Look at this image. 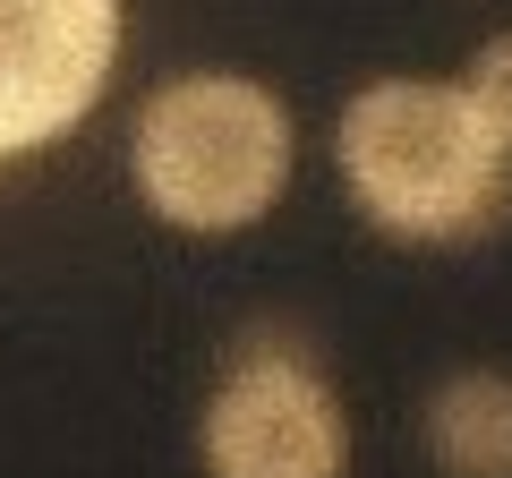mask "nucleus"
Instances as JSON below:
<instances>
[{"instance_id": "2", "label": "nucleus", "mask_w": 512, "mask_h": 478, "mask_svg": "<svg viewBox=\"0 0 512 478\" xmlns=\"http://www.w3.org/2000/svg\"><path fill=\"white\" fill-rule=\"evenodd\" d=\"M291 103L239 69H180L137 103L128 180L154 222L188 239H231L265 222L291 188Z\"/></svg>"}, {"instance_id": "1", "label": "nucleus", "mask_w": 512, "mask_h": 478, "mask_svg": "<svg viewBox=\"0 0 512 478\" xmlns=\"http://www.w3.org/2000/svg\"><path fill=\"white\" fill-rule=\"evenodd\" d=\"M342 188L384 239L470 248L512 222V154L444 77H376L333 120Z\"/></svg>"}, {"instance_id": "6", "label": "nucleus", "mask_w": 512, "mask_h": 478, "mask_svg": "<svg viewBox=\"0 0 512 478\" xmlns=\"http://www.w3.org/2000/svg\"><path fill=\"white\" fill-rule=\"evenodd\" d=\"M461 94H470V111L495 129V146L512 154V35H487L470 52V69H461Z\"/></svg>"}, {"instance_id": "4", "label": "nucleus", "mask_w": 512, "mask_h": 478, "mask_svg": "<svg viewBox=\"0 0 512 478\" xmlns=\"http://www.w3.org/2000/svg\"><path fill=\"white\" fill-rule=\"evenodd\" d=\"M120 69V0H0V163L52 146Z\"/></svg>"}, {"instance_id": "5", "label": "nucleus", "mask_w": 512, "mask_h": 478, "mask_svg": "<svg viewBox=\"0 0 512 478\" xmlns=\"http://www.w3.org/2000/svg\"><path fill=\"white\" fill-rule=\"evenodd\" d=\"M427 461L444 478H512V376L504 368H461L427 393Z\"/></svg>"}, {"instance_id": "3", "label": "nucleus", "mask_w": 512, "mask_h": 478, "mask_svg": "<svg viewBox=\"0 0 512 478\" xmlns=\"http://www.w3.org/2000/svg\"><path fill=\"white\" fill-rule=\"evenodd\" d=\"M205 478H350V402L291 316L231 333L197 410Z\"/></svg>"}]
</instances>
